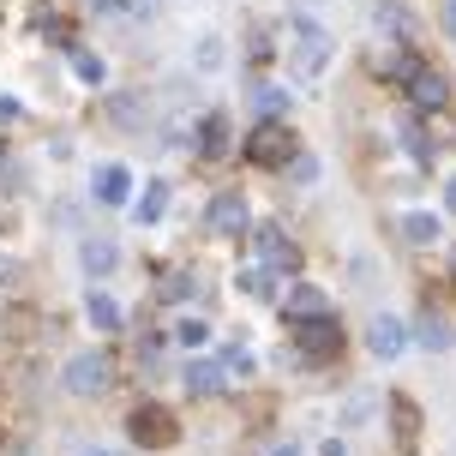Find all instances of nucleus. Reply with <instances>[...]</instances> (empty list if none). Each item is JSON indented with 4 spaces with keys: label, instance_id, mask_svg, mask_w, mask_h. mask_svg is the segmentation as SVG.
<instances>
[{
    "label": "nucleus",
    "instance_id": "obj_9",
    "mask_svg": "<svg viewBox=\"0 0 456 456\" xmlns=\"http://www.w3.org/2000/svg\"><path fill=\"white\" fill-rule=\"evenodd\" d=\"M366 348H372L379 361H396V354L409 348V330H403V319H390V313H379V319L366 324Z\"/></svg>",
    "mask_w": 456,
    "mask_h": 456
},
{
    "label": "nucleus",
    "instance_id": "obj_12",
    "mask_svg": "<svg viewBox=\"0 0 456 456\" xmlns=\"http://www.w3.org/2000/svg\"><path fill=\"white\" fill-rule=\"evenodd\" d=\"M91 192H96V205H126L133 175H126L120 162H102V168H96V181H91Z\"/></svg>",
    "mask_w": 456,
    "mask_h": 456
},
{
    "label": "nucleus",
    "instance_id": "obj_4",
    "mask_svg": "<svg viewBox=\"0 0 456 456\" xmlns=\"http://www.w3.org/2000/svg\"><path fill=\"white\" fill-rule=\"evenodd\" d=\"M289 157H295V133L276 126V120H265V126L252 133V144H247V162H258V168H282Z\"/></svg>",
    "mask_w": 456,
    "mask_h": 456
},
{
    "label": "nucleus",
    "instance_id": "obj_18",
    "mask_svg": "<svg viewBox=\"0 0 456 456\" xmlns=\"http://www.w3.org/2000/svg\"><path fill=\"white\" fill-rule=\"evenodd\" d=\"M78 265H85V271H91V276L114 271V247H109V240H102V234H96V240H85V247H78Z\"/></svg>",
    "mask_w": 456,
    "mask_h": 456
},
{
    "label": "nucleus",
    "instance_id": "obj_28",
    "mask_svg": "<svg viewBox=\"0 0 456 456\" xmlns=\"http://www.w3.org/2000/svg\"><path fill=\"white\" fill-rule=\"evenodd\" d=\"M438 24H444V37H456V0H444V12H438Z\"/></svg>",
    "mask_w": 456,
    "mask_h": 456
},
{
    "label": "nucleus",
    "instance_id": "obj_21",
    "mask_svg": "<svg viewBox=\"0 0 456 456\" xmlns=\"http://www.w3.org/2000/svg\"><path fill=\"white\" fill-rule=\"evenodd\" d=\"M72 72H78L85 85H102V78H109V67H102V54H85V48H72Z\"/></svg>",
    "mask_w": 456,
    "mask_h": 456
},
{
    "label": "nucleus",
    "instance_id": "obj_27",
    "mask_svg": "<svg viewBox=\"0 0 456 456\" xmlns=\"http://www.w3.org/2000/svg\"><path fill=\"white\" fill-rule=\"evenodd\" d=\"M186 295V276L175 271V276H162V300H181Z\"/></svg>",
    "mask_w": 456,
    "mask_h": 456
},
{
    "label": "nucleus",
    "instance_id": "obj_29",
    "mask_svg": "<svg viewBox=\"0 0 456 456\" xmlns=\"http://www.w3.org/2000/svg\"><path fill=\"white\" fill-rule=\"evenodd\" d=\"M319 456H348V444H342V438H324V451Z\"/></svg>",
    "mask_w": 456,
    "mask_h": 456
},
{
    "label": "nucleus",
    "instance_id": "obj_15",
    "mask_svg": "<svg viewBox=\"0 0 456 456\" xmlns=\"http://www.w3.org/2000/svg\"><path fill=\"white\" fill-rule=\"evenodd\" d=\"M403 234H409L414 247H433V240H444V223H438L433 210H409L403 216Z\"/></svg>",
    "mask_w": 456,
    "mask_h": 456
},
{
    "label": "nucleus",
    "instance_id": "obj_22",
    "mask_svg": "<svg viewBox=\"0 0 456 456\" xmlns=\"http://www.w3.org/2000/svg\"><path fill=\"white\" fill-rule=\"evenodd\" d=\"M372 19H379V30H390V37H403V30H409V19H403V6H396V0H385Z\"/></svg>",
    "mask_w": 456,
    "mask_h": 456
},
{
    "label": "nucleus",
    "instance_id": "obj_30",
    "mask_svg": "<svg viewBox=\"0 0 456 456\" xmlns=\"http://www.w3.org/2000/svg\"><path fill=\"white\" fill-rule=\"evenodd\" d=\"M271 456H300V444H295V438H282V444H276Z\"/></svg>",
    "mask_w": 456,
    "mask_h": 456
},
{
    "label": "nucleus",
    "instance_id": "obj_19",
    "mask_svg": "<svg viewBox=\"0 0 456 456\" xmlns=\"http://www.w3.org/2000/svg\"><path fill=\"white\" fill-rule=\"evenodd\" d=\"M85 313H91L96 330H120V306H114L109 295H91V300H85Z\"/></svg>",
    "mask_w": 456,
    "mask_h": 456
},
{
    "label": "nucleus",
    "instance_id": "obj_20",
    "mask_svg": "<svg viewBox=\"0 0 456 456\" xmlns=\"http://www.w3.org/2000/svg\"><path fill=\"white\" fill-rule=\"evenodd\" d=\"M403 144H409V157H414V162H433V157H438V144H427L420 120H403Z\"/></svg>",
    "mask_w": 456,
    "mask_h": 456
},
{
    "label": "nucleus",
    "instance_id": "obj_17",
    "mask_svg": "<svg viewBox=\"0 0 456 456\" xmlns=\"http://www.w3.org/2000/svg\"><path fill=\"white\" fill-rule=\"evenodd\" d=\"M162 210H168V186H162V181H151V186H144V199L133 205V223H157Z\"/></svg>",
    "mask_w": 456,
    "mask_h": 456
},
{
    "label": "nucleus",
    "instance_id": "obj_2",
    "mask_svg": "<svg viewBox=\"0 0 456 456\" xmlns=\"http://www.w3.org/2000/svg\"><path fill=\"white\" fill-rule=\"evenodd\" d=\"M289 330H295V354L306 366L330 361V354L342 348V330H337V319H330V313H319V319H289Z\"/></svg>",
    "mask_w": 456,
    "mask_h": 456
},
{
    "label": "nucleus",
    "instance_id": "obj_1",
    "mask_svg": "<svg viewBox=\"0 0 456 456\" xmlns=\"http://www.w3.org/2000/svg\"><path fill=\"white\" fill-rule=\"evenodd\" d=\"M282 43H289V72H295L300 85H313V78L330 67V30H324V24H313L306 12H295V19H289Z\"/></svg>",
    "mask_w": 456,
    "mask_h": 456
},
{
    "label": "nucleus",
    "instance_id": "obj_25",
    "mask_svg": "<svg viewBox=\"0 0 456 456\" xmlns=\"http://www.w3.org/2000/svg\"><path fill=\"white\" fill-rule=\"evenodd\" d=\"M223 366H228V372H252V354L240 348V342H228V348H223Z\"/></svg>",
    "mask_w": 456,
    "mask_h": 456
},
{
    "label": "nucleus",
    "instance_id": "obj_8",
    "mask_svg": "<svg viewBox=\"0 0 456 456\" xmlns=\"http://www.w3.org/2000/svg\"><path fill=\"white\" fill-rule=\"evenodd\" d=\"M403 91H409V102L414 109H444V96H451V85H444V72H433L427 61L403 78Z\"/></svg>",
    "mask_w": 456,
    "mask_h": 456
},
{
    "label": "nucleus",
    "instance_id": "obj_16",
    "mask_svg": "<svg viewBox=\"0 0 456 456\" xmlns=\"http://www.w3.org/2000/svg\"><path fill=\"white\" fill-rule=\"evenodd\" d=\"M390 420H396V438L414 444V433H420V409H414L409 396H390Z\"/></svg>",
    "mask_w": 456,
    "mask_h": 456
},
{
    "label": "nucleus",
    "instance_id": "obj_11",
    "mask_svg": "<svg viewBox=\"0 0 456 456\" xmlns=\"http://www.w3.org/2000/svg\"><path fill=\"white\" fill-rule=\"evenodd\" d=\"M186 390H192V396H223L228 366L223 361H186Z\"/></svg>",
    "mask_w": 456,
    "mask_h": 456
},
{
    "label": "nucleus",
    "instance_id": "obj_6",
    "mask_svg": "<svg viewBox=\"0 0 456 456\" xmlns=\"http://www.w3.org/2000/svg\"><path fill=\"white\" fill-rule=\"evenodd\" d=\"M205 223H210V234H223V240H240V234L252 228L247 199H240V192H216V199H210V210H205Z\"/></svg>",
    "mask_w": 456,
    "mask_h": 456
},
{
    "label": "nucleus",
    "instance_id": "obj_26",
    "mask_svg": "<svg viewBox=\"0 0 456 456\" xmlns=\"http://www.w3.org/2000/svg\"><path fill=\"white\" fill-rule=\"evenodd\" d=\"M282 102H289V96L276 91V85H258V109L265 114H282Z\"/></svg>",
    "mask_w": 456,
    "mask_h": 456
},
{
    "label": "nucleus",
    "instance_id": "obj_24",
    "mask_svg": "<svg viewBox=\"0 0 456 456\" xmlns=\"http://www.w3.org/2000/svg\"><path fill=\"white\" fill-rule=\"evenodd\" d=\"M216 67H223V43L205 37V43H199V72H216Z\"/></svg>",
    "mask_w": 456,
    "mask_h": 456
},
{
    "label": "nucleus",
    "instance_id": "obj_5",
    "mask_svg": "<svg viewBox=\"0 0 456 456\" xmlns=\"http://www.w3.org/2000/svg\"><path fill=\"white\" fill-rule=\"evenodd\" d=\"M133 444H144V451L175 444V414L162 409V403H138L133 409Z\"/></svg>",
    "mask_w": 456,
    "mask_h": 456
},
{
    "label": "nucleus",
    "instance_id": "obj_23",
    "mask_svg": "<svg viewBox=\"0 0 456 456\" xmlns=\"http://www.w3.org/2000/svg\"><path fill=\"white\" fill-rule=\"evenodd\" d=\"M175 342H181L186 354H192V348H205V342H210V330H205V324H199V319H186L181 330H175Z\"/></svg>",
    "mask_w": 456,
    "mask_h": 456
},
{
    "label": "nucleus",
    "instance_id": "obj_31",
    "mask_svg": "<svg viewBox=\"0 0 456 456\" xmlns=\"http://www.w3.org/2000/svg\"><path fill=\"white\" fill-rule=\"evenodd\" d=\"M12 114H19V102H12V96H0V120H12Z\"/></svg>",
    "mask_w": 456,
    "mask_h": 456
},
{
    "label": "nucleus",
    "instance_id": "obj_13",
    "mask_svg": "<svg viewBox=\"0 0 456 456\" xmlns=\"http://www.w3.org/2000/svg\"><path fill=\"white\" fill-rule=\"evenodd\" d=\"M319 313H330V300H324V289H313V282H295V289L282 295V319H319Z\"/></svg>",
    "mask_w": 456,
    "mask_h": 456
},
{
    "label": "nucleus",
    "instance_id": "obj_10",
    "mask_svg": "<svg viewBox=\"0 0 456 456\" xmlns=\"http://www.w3.org/2000/svg\"><path fill=\"white\" fill-rule=\"evenodd\" d=\"M414 342H420L427 354H444V348H456V330H451V319H444V313H433V306H427V313L414 319Z\"/></svg>",
    "mask_w": 456,
    "mask_h": 456
},
{
    "label": "nucleus",
    "instance_id": "obj_14",
    "mask_svg": "<svg viewBox=\"0 0 456 456\" xmlns=\"http://www.w3.org/2000/svg\"><path fill=\"white\" fill-rule=\"evenodd\" d=\"M199 157H228V114L199 120Z\"/></svg>",
    "mask_w": 456,
    "mask_h": 456
},
{
    "label": "nucleus",
    "instance_id": "obj_3",
    "mask_svg": "<svg viewBox=\"0 0 456 456\" xmlns=\"http://www.w3.org/2000/svg\"><path fill=\"white\" fill-rule=\"evenodd\" d=\"M61 379H67L72 396H102L109 379H114V366H109V354H96V348H91V354H72Z\"/></svg>",
    "mask_w": 456,
    "mask_h": 456
},
{
    "label": "nucleus",
    "instance_id": "obj_7",
    "mask_svg": "<svg viewBox=\"0 0 456 456\" xmlns=\"http://www.w3.org/2000/svg\"><path fill=\"white\" fill-rule=\"evenodd\" d=\"M252 252L265 258V271H295V265H300V252L282 240V228H276V223H258V228H252Z\"/></svg>",
    "mask_w": 456,
    "mask_h": 456
},
{
    "label": "nucleus",
    "instance_id": "obj_32",
    "mask_svg": "<svg viewBox=\"0 0 456 456\" xmlns=\"http://www.w3.org/2000/svg\"><path fill=\"white\" fill-rule=\"evenodd\" d=\"M444 205H451V210H456V181H451V186H444Z\"/></svg>",
    "mask_w": 456,
    "mask_h": 456
}]
</instances>
